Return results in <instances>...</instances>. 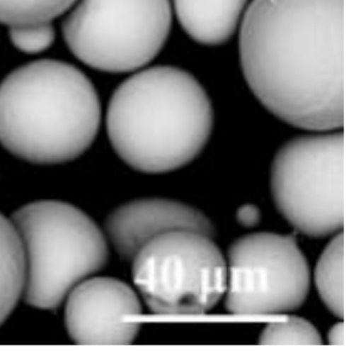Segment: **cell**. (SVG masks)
<instances>
[{"label": "cell", "instance_id": "277c9868", "mask_svg": "<svg viewBox=\"0 0 361 363\" xmlns=\"http://www.w3.org/2000/svg\"><path fill=\"white\" fill-rule=\"evenodd\" d=\"M11 220L25 259L23 296L33 307L57 308L74 286L108 262L103 233L69 203L35 201L17 210Z\"/></svg>", "mask_w": 361, "mask_h": 363}, {"label": "cell", "instance_id": "52a82bcc", "mask_svg": "<svg viewBox=\"0 0 361 363\" xmlns=\"http://www.w3.org/2000/svg\"><path fill=\"white\" fill-rule=\"evenodd\" d=\"M343 133L293 138L276 152L272 199L285 220L310 238L343 227Z\"/></svg>", "mask_w": 361, "mask_h": 363}, {"label": "cell", "instance_id": "ba28073f", "mask_svg": "<svg viewBox=\"0 0 361 363\" xmlns=\"http://www.w3.org/2000/svg\"><path fill=\"white\" fill-rule=\"evenodd\" d=\"M225 260V308L236 315L293 311L309 292V267L291 235L255 233L238 238Z\"/></svg>", "mask_w": 361, "mask_h": 363}, {"label": "cell", "instance_id": "ac0fdd59", "mask_svg": "<svg viewBox=\"0 0 361 363\" xmlns=\"http://www.w3.org/2000/svg\"><path fill=\"white\" fill-rule=\"evenodd\" d=\"M328 342L333 345H343L344 344V326L343 323H338L331 327L328 333Z\"/></svg>", "mask_w": 361, "mask_h": 363}, {"label": "cell", "instance_id": "5bb4252c", "mask_svg": "<svg viewBox=\"0 0 361 363\" xmlns=\"http://www.w3.org/2000/svg\"><path fill=\"white\" fill-rule=\"evenodd\" d=\"M76 0H0V24L6 26L52 22Z\"/></svg>", "mask_w": 361, "mask_h": 363}, {"label": "cell", "instance_id": "7c38bea8", "mask_svg": "<svg viewBox=\"0 0 361 363\" xmlns=\"http://www.w3.org/2000/svg\"><path fill=\"white\" fill-rule=\"evenodd\" d=\"M25 259L12 220L0 213V326L23 296Z\"/></svg>", "mask_w": 361, "mask_h": 363}, {"label": "cell", "instance_id": "6da1fadb", "mask_svg": "<svg viewBox=\"0 0 361 363\" xmlns=\"http://www.w3.org/2000/svg\"><path fill=\"white\" fill-rule=\"evenodd\" d=\"M344 0H253L239 33L246 84L282 122L343 126Z\"/></svg>", "mask_w": 361, "mask_h": 363}, {"label": "cell", "instance_id": "30bf717a", "mask_svg": "<svg viewBox=\"0 0 361 363\" xmlns=\"http://www.w3.org/2000/svg\"><path fill=\"white\" fill-rule=\"evenodd\" d=\"M172 230H195L214 235L207 216L195 207L166 199H142L115 209L106 218L105 231L117 254L132 261L153 238Z\"/></svg>", "mask_w": 361, "mask_h": 363}, {"label": "cell", "instance_id": "7a4b0ae2", "mask_svg": "<svg viewBox=\"0 0 361 363\" xmlns=\"http://www.w3.org/2000/svg\"><path fill=\"white\" fill-rule=\"evenodd\" d=\"M214 112L201 84L183 69L138 72L113 93L106 130L132 169L161 174L195 160L212 135Z\"/></svg>", "mask_w": 361, "mask_h": 363}, {"label": "cell", "instance_id": "5b68a950", "mask_svg": "<svg viewBox=\"0 0 361 363\" xmlns=\"http://www.w3.org/2000/svg\"><path fill=\"white\" fill-rule=\"evenodd\" d=\"M132 261L134 284L159 315H201L227 291L225 257L212 237L199 231L161 233Z\"/></svg>", "mask_w": 361, "mask_h": 363}, {"label": "cell", "instance_id": "2e32d148", "mask_svg": "<svg viewBox=\"0 0 361 363\" xmlns=\"http://www.w3.org/2000/svg\"><path fill=\"white\" fill-rule=\"evenodd\" d=\"M10 41L23 54H40L51 48L55 39V31L51 22L18 25L10 27Z\"/></svg>", "mask_w": 361, "mask_h": 363}, {"label": "cell", "instance_id": "8fae6325", "mask_svg": "<svg viewBox=\"0 0 361 363\" xmlns=\"http://www.w3.org/2000/svg\"><path fill=\"white\" fill-rule=\"evenodd\" d=\"M185 33L197 43L220 45L237 29L248 0H173Z\"/></svg>", "mask_w": 361, "mask_h": 363}, {"label": "cell", "instance_id": "8992f818", "mask_svg": "<svg viewBox=\"0 0 361 363\" xmlns=\"http://www.w3.org/2000/svg\"><path fill=\"white\" fill-rule=\"evenodd\" d=\"M63 23L66 45L87 67L129 73L161 52L171 28L169 0H76Z\"/></svg>", "mask_w": 361, "mask_h": 363}, {"label": "cell", "instance_id": "9a60e30c", "mask_svg": "<svg viewBox=\"0 0 361 363\" xmlns=\"http://www.w3.org/2000/svg\"><path fill=\"white\" fill-rule=\"evenodd\" d=\"M265 345H319L322 337L316 327L305 318L289 316L278 322L270 323L259 337Z\"/></svg>", "mask_w": 361, "mask_h": 363}, {"label": "cell", "instance_id": "3957f363", "mask_svg": "<svg viewBox=\"0 0 361 363\" xmlns=\"http://www.w3.org/2000/svg\"><path fill=\"white\" fill-rule=\"evenodd\" d=\"M101 105L84 73L63 61L38 60L0 84V144L17 158L57 164L95 141Z\"/></svg>", "mask_w": 361, "mask_h": 363}, {"label": "cell", "instance_id": "4fadbf2b", "mask_svg": "<svg viewBox=\"0 0 361 363\" xmlns=\"http://www.w3.org/2000/svg\"><path fill=\"white\" fill-rule=\"evenodd\" d=\"M314 284L327 309L343 318V233L335 235L321 254L314 269Z\"/></svg>", "mask_w": 361, "mask_h": 363}, {"label": "cell", "instance_id": "e0dca14e", "mask_svg": "<svg viewBox=\"0 0 361 363\" xmlns=\"http://www.w3.org/2000/svg\"><path fill=\"white\" fill-rule=\"evenodd\" d=\"M237 220L240 224L246 227H252L257 225L260 220V212L255 206H242L237 212Z\"/></svg>", "mask_w": 361, "mask_h": 363}, {"label": "cell", "instance_id": "9c48e42d", "mask_svg": "<svg viewBox=\"0 0 361 363\" xmlns=\"http://www.w3.org/2000/svg\"><path fill=\"white\" fill-rule=\"evenodd\" d=\"M66 328L76 343L121 345L139 331L142 305L131 286L114 278H91L68 293Z\"/></svg>", "mask_w": 361, "mask_h": 363}]
</instances>
